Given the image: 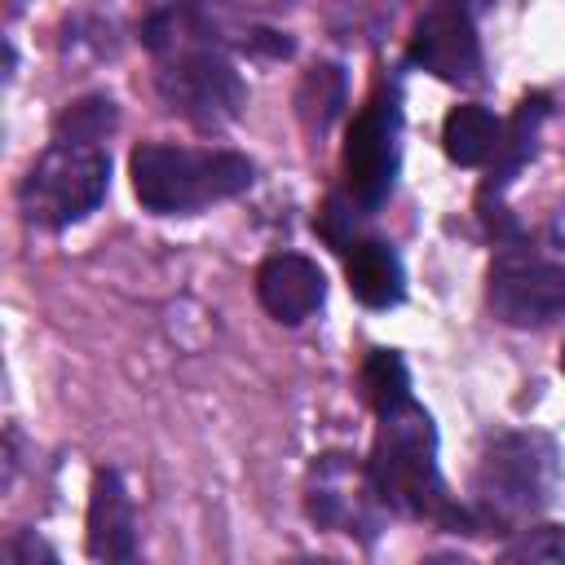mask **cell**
<instances>
[{
    "mask_svg": "<svg viewBox=\"0 0 565 565\" xmlns=\"http://www.w3.org/2000/svg\"><path fill=\"white\" fill-rule=\"evenodd\" d=\"M146 49L154 53V88L163 106L194 128H225L243 115L247 88L234 62L221 53L216 31L190 4H172L154 13L141 31Z\"/></svg>",
    "mask_w": 565,
    "mask_h": 565,
    "instance_id": "1",
    "label": "cell"
},
{
    "mask_svg": "<svg viewBox=\"0 0 565 565\" xmlns=\"http://www.w3.org/2000/svg\"><path fill=\"white\" fill-rule=\"evenodd\" d=\"M366 472L388 512L433 521L455 534L481 530L477 512L446 490V477L437 468V428H433V415L415 397H406L393 411H380V433H375Z\"/></svg>",
    "mask_w": 565,
    "mask_h": 565,
    "instance_id": "2",
    "label": "cell"
},
{
    "mask_svg": "<svg viewBox=\"0 0 565 565\" xmlns=\"http://www.w3.org/2000/svg\"><path fill=\"white\" fill-rule=\"evenodd\" d=\"M132 194L154 216H194L207 203L234 199L252 185L256 168L238 150H185L146 141L128 159Z\"/></svg>",
    "mask_w": 565,
    "mask_h": 565,
    "instance_id": "3",
    "label": "cell"
},
{
    "mask_svg": "<svg viewBox=\"0 0 565 565\" xmlns=\"http://www.w3.org/2000/svg\"><path fill=\"white\" fill-rule=\"evenodd\" d=\"M561 481V455L547 433H503L472 472V512L481 525H516L543 512Z\"/></svg>",
    "mask_w": 565,
    "mask_h": 565,
    "instance_id": "4",
    "label": "cell"
},
{
    "mask_svg": "<svg viewBox=\"0 0 565 565\" xmlns=\"http://www.w3.org/2000/svg\"><path fill=\"white\" fill-rule=\"evenodd\" d=\"M110 190V154L97 141H53L22 177V216L40 230L79 225Z\"/></svg>",
    "mask_w": 565,
    "mask_h": 565,
    "instance_id": "5",
    "label": "cell"
},
{
    "mask_svg": "<svg viewBox=\"0 0 565 565\" xmlns=\"http://www.w3.org/2000/svg\"><path fill=\"white\" fill-rule=\"evenodd\" d=\"M490 309L508 327H547L565 318V265L539 256L534 247H503L486 282Z\"/></svg>",
    "mask_w": 565,
    "mask_h": 565,
    "instance_id": "6",
    "label": "cell"
},
{
    "mask_svg": "<svg viewBox=\"0 0 565 565\" xmlns=\"http://www.w3.org/2000/svg\"><path fill=\"white\" fill-rule=\"evenodd\" d=\"M402 115L393 97H375L366 102L344 137V181H349V199H358L366 212L380 207L397 181V163H402Z\"/></svg>",
    "mask_w": 565,
    "mask_h": 565,
    "instance_id": "7",
    "label": "cell"
},
{
    "mask_svg": "<svg viewBox=\"0 0 565 565\" xmlns=\"http://www.w3.org/2000/svg\"><path fill=\"white\" fill-rule=\"evenodd\" d=\"M305 508H309L313 525H322V530L371 539L384 503L371 486V472H362L344 450H331V455H318L309 468Z\"/></svg>",
    "mask_w": 565,
    "mask_h": 565,
    "instance_id": "8",
    "label": "cell"
},
{
    "mask_svg": "<svg viewBox=\"0 0 565 565\" xmlns=\"http://www.w3.org/2000/svg\"><path fill=\"white\" fill-rule=\"evenodd\" d=\"M411 62L446 84H477L481 79V40L472 31V13L459 4H437L415 22Z\"/></svg>",
    "mask_w": 565,
    "mask_h": 565,
    "instance_id": "9",
    "label": "cell"
},
{
    "mask_svg": "<svg viewBox=\"0 0 565 565\" xmlns=\"http://www.w3.org/2000/svg\"><path fill=\"white\" fill-rule=\"evenodd\" d=\"M256 300L274 322L300 327L322 309L327 274L318 269V260H309L300 252H278L256 269Z\"/></svg>",
    "mask_w": 565,
    "mask_h": 565,
    "instance_id": "10",
    "label": "cell"
},
{
    "mask_svg": "<svg viewBox=\"0 0 565 565\" xmlns=\"http://www.w3.org/2000/svg\"><path fill=\"white\" fill-rule=\"evenodd\" d=\"M84 547L93 561H132L137 556V516L132 494L115 468H102L88 490L84 516Z\"/></svg>",
    "mask_w": 565,
    "mask_h": 565,
    "instance_id": "11",
    "label": "cell"
},
{
    "mask_svg": "<svg viewBox=\"0 0 565 565\" xmlns=\"http://www.w3.org/2000/svg\"><path fill=\"white\" fill-rule=\"evenodd\" d=\"M344 274H349V291H353L366 309H393V305L406 296L402 260H397L393 243H384V238L358 234V238L344 247Z\"/></svg>",
    "mask_w": 565,
    "mask_h": 565,
    "instance_id": "12",
    "label": "cell"
},
{
    "mask_svg": "<svg viewBox=\"0 0 565 565\" xmlns=\"http://www.w3.org/2000/svg\"><path fill=\"white\" fill-rule=\"evenodd\" d=\"M441 146H446L450 163H459V168H481V163H490V159L503 150V124H499L486 106L463 102V106H455V110L446 115V124H441Z\"/></svg>",
    "mask_w": 565,
    "mask_h": 565,
    "instance_id": "13",
    "label": "cell"
},
{
    "mask_svg": "<svg viewBox=\"0 0 565 565\" xmlns=\"http://www.w3.org/2000/svg\"><path fill=\"white\" fill-rule=\"evenodd\" d=\"M344 93H349V84H344L340 66H331V62L309 66L300 75V84H296V115H300V124L313 137H322L335 124V115L344 110Z\"/></svg>",
    "mask_w": 565,
    "mask_h": 565,
    "instance_id": "14",
    "label": "cell"
},
{
    "mask_svg": "<svg viewBox=\"0 0 565 565\" xmlns=\"http://www.w3.org/2000/svg\"><path fill=\"white\" fill-rule=\"evenodd\" d=\"M388 22H393V4L388 0H331L327 4V26L344 44L380 40V31Z\"/></svg>",
    "mask_w": 565,
    "mask_h": 565,
    "instance_id": "15",
    "label": "cell"
},
{
    "mask_svg": "<svg viewBox=\"0 0 565 565\" xmlns=\"http://www.w3.org/2000/svg\"><path fill=\"white\" fill-rule=\"evenodd\" d=\"M362 393H366V402L375 411L402 406L411 397V371H406V362L397 353H388V349H375L366 358V366H362Z\"/></svg>",
    "mask_w": 565,
    "mask_h": 565,
    "instance_id": "16",
    "label": "cell"
},
{
    "mask_svg": "<svg viewBox=\"0 0 565 565\" xmlns=\"http://www.w3.org/2000/svg\"><path fill=\"white\" fill-rule=\"evenodd\" d=\"M110 128H115V102L110 97H84L57 115L62 141H102Z\"/></svg>",
    "mask_w": 565,
    "mask_h": 565,
    "instance_id": "17",
    "label": "cell"
},
{
    "mask_svg": "<svg viewBox=\"0 0 565 565\" xmlns=\"http://www.w3.org/2000/svg\"><path fill=\"white\" fill-rule=\"evenodd\" d=\"M508 561H565V525H530L503 547Z\"/></svg>",
    "mask_w": 565,
    "mask_h": 565,
    "instance_id": "18",
    "label": "cell"
},
{
    "mask_svg": "<svg viewBox=\"0 0 565 565\" xmlns=\"http://www.w3.org/2000/svg\"><path fill=\"white\" fill-rule=\"evenodd\" d=\"M4 561H9V565H31V561H49V565H53V561H57V552H53V547H44V543H40V539H31V534H18V539H13L9 547H4Z\"/></svg>",
    "mask_w": 565,
    "mask_h": 565,
    "instance_id": "19",
    "label": "cell"
},
{
    "mask_svg": "<svg viewBox=\"0 0 565 565\" xmlns=\"http://www.w3.org/2000/svg\"><path fill=\"white\" fill-rule=\"evenodd\" d=\"M561 371H565V344H561Z\"/></svg>",
    "mask_w": 565,
    "mask_h": 565,
    "instance_id": "20",
    "label": "cell"
}]
</instances>
